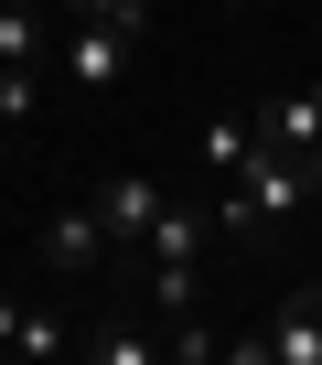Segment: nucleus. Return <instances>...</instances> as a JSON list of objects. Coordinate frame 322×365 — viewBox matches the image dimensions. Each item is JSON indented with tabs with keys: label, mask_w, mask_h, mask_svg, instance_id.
Instances as JSON below:
<instances>
[{
	"label": "nucleus",
	"mask_w": 322,
	"mask_h": 365,
	"mask_svg": "<svg viewBox=\"0 0 322 365\" xmlns=\"http://www.w3.org/2000/svg\"><path fill=\"white\" fill-rule=\"evenodd\" d=\"M129 54H140V33H118V22H76V33H65V76H76V86H118Z\"/></svg>",
	"instance_id": "2"
},
{
	"label": "nucleus",
	"mask_w": 322,
	"mask_h": 365,
	"mask_svg": "<svg viewBox=\"0 0 322 365\" xmlns=\"http://www.w3.org/2000/svg\"><path fill=\"white\" fill-rule=\"evenodd\" d=\"M108 247H118V237H108V215H97V205H65V215L43 226V269H97Z\"/></svg>",
	"instance_id": "4"
},
{
	"label": "nucleus",
	"mask_w": 322,
	"mask_h": 365,
	"mask_svg": "<svg viewBox=\"0 0 322 365\" xmlns=\"http://www.w3.org/2000/svg\"><path fill=\"white\" fill-rule=\"evenodd\" d=\"M33 54H43V11L11 0V11H0V65H33Z\"/></svg>",
	"instance_id": "10"
},
{
	"label": "nucleus",
	"mask_w": 322,
	"mask_h": 365,
	"mask_svg": "<svg viewBox=\"0 0 322 365\" xmlns=\"http://www.w3.org/2000/svg\"><path fill=\"white\" fill-rule=\"evenodd\" d=\"M33 97H43V86H33V65H0V129H22V118H33Z\"/></svg>",
	"instance_id": "13"
},
{
	"label": "nucleus",
	"mask_w": 322,
	"mask_h": 365,
	"mask_svg": "<svg viewBox=\"0 0 322 365\" xmlns=\"http://www.w3.org/2000/svg\"><path fill=\"white\" fill-rule=\"evenodd\" d=\"M237 365H322V290H290L269 333H237Z\"/></svg>",
	"instance_id": "1"
},
{
	"label": "nucleus",
	"mask_w": 322,
	"mask_h": 365,
	"mask_svg": "<svg viewBox=\"0 0 322 365\" xmlns=\"http://www.w3.org/2000/svg\"><path fill=\"white\" fill-rule=\"evenodd\" d=\"M161 205H172V194H161L150 172H108V182H97V215H108V237H118V247H140Z\"/></svg>",
	"instance_id": "3"
},
{
	"label": "nucleus",
	"mask_w": 322,
	"mask_h": 365,
	"mask_svg": "<svg viewBox=\"0 0 322 365\" xmlns=\"http://www.w3.org/2000/svg\"><path fill=\"white\" fill-rule=\"evenodd\" d=\"M161 0H76V22H118V33H150Z\"/></svg>",
	"instance_id": "12"
},
{
	"label": "nucleus",
	"mask_w": 322,
	"mask_h": 365,
	"mask_svg": "<svg viewBox=\"0 0 322 365\" xmlns=\"http://www.w3.org/2000/svg\"><path fill=\"white\" fill-rule=\"evenodd\" d=\"M247 150H258V129H247V118H226V108H204V118H194V161H204L215 182H226Z\"/></svg>",
	"instance_id": "7"
},
{
	"label": "nucleus",
	"mask_w": 322,
	"mask_h": 365,
	"mask_svg": "<svg viewBox=\"0 0 322 365\" xmlns=\"http://www.w3.org/2000/svg\"><path fill=\"white\" fill-rule=\"evenodd\" d=\"M247 11H269V0H247Z\"/></svg>",
	"instance_id": "15"
},
{
	"label": "nucleus",
	"mask_w": 322,
	"mask_h": 365,
	"mask_svg": "<svg viewBox=\"0 0 322 365\" xmlns=\"http://www.w3.org/2000/svg\"><path fill=\"white\" fill-rule=\"evenodd\" d=\"M258 140L311 161V150H322V86H290V97H269V108H258Z\"/></svg>",
	"instance_id": "5"
},
{
	"label": "nucleus",
	"mask_w": 322,
	"mask_h": 365,
	"mask_svg": "<svg viewBox=\"0 0 322 365\" xmlns=\"http://www.w3.org/2000/svg\"><path fill=\"white\" fill-rule=\"evenodd\" d=\"M65 312H33V301H0V354H65Z\"/></svg>",
	"instance_id": "6"
},
{
	"label": "nucleus",
	"mask_w": 322,
	"mask_h": 365,
	"mask_svg": "<svg viewBox=\"0 0 322 365\" xmlns=\"http://www.w3.org/2000/svg\"><path fill=\"white\" fill-rule=\"evenodd\" d=\"M204 237H215V205H204V215H194V205H161L140 247H150V258H204Z\"/></svg>",
	"instance_id": "8"
},
{
	"label": "nucleus",
	"mask_w": 322,
	"mask_h": 365,
	"mask_svg": "<svg viewBox=\"0 0 322 365\" xmlns=\"http://www.w3.org/2000/svg\"><path fill=\"white\" fill-rule=\"evenodd\" d=\"M150 290H161V312H172V322H194V301H204V258H150Z\"/></svg>",
	"instance_id": "9"
},
{
	"label": "nucleus",
	"mask_w": 322,
	"mask_h": 365,
	"mask_svg": "<svg viewBox=\"0 0 322 365\" xmlns=\"http://www.w3.org/2000/svg\"><path fill=\"white\" fill-rule=\"evenodd\" d=\"M311 194H322V150H311Z\"/></svg>",
	"instance_id": "14"
},
{
	"label": "nucleus",
	"mask_w": 322,
	"mask_h": 365,
	"mask_svg": "<svg viewBox=\"0 0 322 365\" xmlns=\"http://www.w3.org/2000/svg\"><path fill=\"white\" fill-rule=\"evenodd\" d=\"M86 354H108V365H150V333H129V322H97V333H86Z\"/></svg>",
	"instance_id": "11"
}]
</instances>
